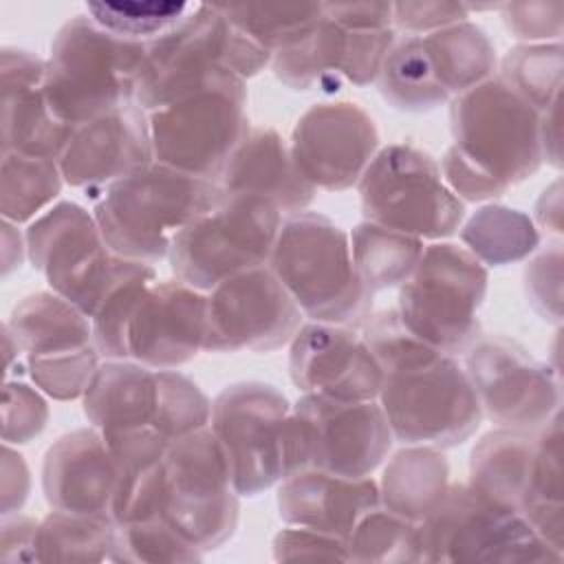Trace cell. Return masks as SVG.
Listing matches in <instances>:
<instances>
[{
  "mask_svg": "<svg viewBox=\"0 0 564 564\" xmlns=\"http://www.w3.org/2000/svg\"><path fill=\"white\" fill-rule=\"evenodd\" d=\"M2 242H4V249H2V260H4L2 273L9 275L15 267H20L22 253L26 251V245H22V236H20L15 223H9V220L2 223Z\"/></svg>",
  "mask_w": 564,
  "mask_h": 564,
  "instance_id": "57",
  "label": "cell"
},
{
  "mask_svg": "<svg viewBox=\"0 0 564 564\" xmlns=\"http://www.w3.org/2000/svg\"><path fill=\"white\" fill-rule=\"evenodd\" d=\"M465 372L482 416L498 427L540 432L560 412L557 372L507 337H480L465 352Z\"/></svg>",
  "mask_w": 564,
  "mask_h": 564,
  "instance_id": "16",
  "label": "cell"
},
{
  "mask_svg": "<svg viewBox=\"0 0 564 564\" xmlns=\"http://www.w3.org/2000/svg\"><path fill=\"white\" fill-rule=\"evenodd\" d=\"M161 516L203 553L223 546L238 527L240 505L212 427L167 445Z\"/></svg>",
  "mask_w": 564,
  "mask_h": 564,
  "instance_id": "13",
  "label": "cell"
},
{
  "mask_svg": "<svg viewBox=\"0 0 564 564\" xmlns=\"http://www.w3.org/2000/svg\"><path fill=\"white\" fill-rule=\"evenodd\" d=\"M447 487L449 463L443 449L408 445L383 467L379 500L383 509L419 524L441 502Z\"/></svg>",
  "mask_w": 564,
  "mask_h": 564,
  "instance_id": "30",
  "label": "cell"
},
{
  "mask_svg": "<svg viewBox=\"0 0 564 564\" xmlns=\"http://www.w3.org/2000/svg\"><path fill=\"white\" fill-rule=\"evenodd\" d=\"M291 474L322 469L370 476L392 447V432L377 401L302 394L291 405Z\"/></svg>",
  "mask_w": 564,
  "mask_h": 564,
  "instance_id": "15",
  "label": "cell"
},
{
  "mask_svg": "<svg viewBox=\"0 0 564 564\" xmlns=\"http://www.w3.org/2000/svg\"><path fill=\"white\" fill-rule=\"evenodd\" d=\"M220 194L216 181L152 161L101 189L93 216L112 253L152 264L170 256L172 238Z\"/></svg>",
  "mask_w": 564,
  "mask_h": 564,
  "instance_id": "3",
  "label": "cell"
},
{
  "mask_svg": "<svg viewBox=\"0 0 564 564\" xmlns=\"http://www.w3.org/2000/svg\"><path fill=\"white\" fill-rule=\"evenodd\" d=\"M48 421L44 397L22 381H7L2 390V441L24 445L40 436Z\"/></svg>",
  "mask_w": 564,
  "mask_h": 564,
  "instance_id": "46",
  "label": "cell"
},
{
  "mask_svg": "<svg viewBox=\"0 0 564 564\" xmlns=\"http://www.w3.org/2000/svg\"><path fill=\"white\" fill-rule=\"evenodd\" d=\"M31 264L51 289L93 317L104 297L143 262L110 251L95 216L73 200H59L24 234Z\"/></svg>",
  "mask_w": 564,
  "mask_h": 564,
  "instance_id": "11",
  "label": "cell"
},
{
  "mask_svg": "<svg viewBox=\"0 0 564 564\" xmlns=\"http://www.w3.org/2000/svg\"><path fill=\"white\" fill-rule=\"evenodd\" d=\"M346 549L348 562H421L419 524L379 505L355 524L346 538Z\"/></svg>",
  "mask_w": 564,
  "mask_h": 564,
  "instance_id": "39",
  "label": "cell"
},
{
  "mask_svg": "<svg viewBox=\"0 0 564 564\" xmlns=\"http://www.w3.org/2000/svg\"><path fill=\"white\" fill-rule=\"evenodd\" d=\"M82 405L101 436L152 427L159 405L156 370L132 359H106L95 370Z\"/></svg>",
  "mask_w": 564,
  "mask_h": 564,
  "instance_id": "26",
  "label": "cell"
},
{
  "mask_svg": "<svg viewBox=\"0 0 564 564\" xmlns=\"http://www.w3.org/2000/svg\"><path fill=\"white\" fill-rule=\"evenodd\" d=\"M379 505V482L370 476L352 478L322 469H302L280 480L278 489V513L286 524L344 540Z\"/></svg>",
  "mask_w": 564,
  "mask_h": 564,
  "instance_id": "24",
  "label": "cell"
},
{
  "mask_svg": "<svg viewBox=\"0 0 564 564\" xmlns=\"http://www.w3.org/2000/svg\"><path fill=\"white\" fill-rule=\"evenodd\" d=\"M289 150L315 189L341 192L359 183L379 150V132L359 104L324 101L297 119Z\"/></svg>",
  "mask_w": 564,
  "mask_h": 564,
  "instance_id": "18",
  "label": "cell"
},
{
  "mask_svg": "<svg viewBox=\"0 0 564 564\" xmlns=\"http://www.w3.org/2000/svg\"><path fill=\"white\" fill-rule=\"evenodd\" d=\"M152 161L148 112L130 101L77 126L57 165L66 185L97 192Z\"/></svg>",
  "mask_w": 564,
  "mask_h": 564,
  "instance_id": "21",
  "label": "cell"
},
{
  "mask_svg": "<svg viewBox=\"0 0 564 564\" xmlns=\"http://www.w3.org/2000/svg\"><path fill=\"white\" fill-rule=\"evenodd\" d=\"M148 42L119 37L88 15L59 26L46 59L44 95L57 119L77 128L134 101Z\"/></svg>",
  "mask_w": 564,
  "mask_h": 564,
  "instance_id": "5",
  "label": "cell"
},
{
  "mask_svg": "<svg viewBox=\"0 0 564 564\" xmlns=\"http://www.w3.org/2000/svg\"><path fill=\"white\" fill-rule=\"evenodd\" d=\"M471 9L465 2L423 0V2H392V26L399 33L427 35L449 24L465 22Z\"/></svg>",
  "mask_w": 564,
  "mask_h": 564,
  "instance_id": "49",
  "label": "cell"
},
{
  "mask_svg": "<svg viewBox=\"0 0 564 564\" xmlns=\"http://www.w3.org/2000/svg\"><path fill=\"white\" fill-rule=\"evenodd\" d=\"M540 148H542V161L551 163L553 167L562 165V152H560V99L540 112Z\"/></svg>",
  "mask_w": 564,
  "mask_h": 564,
  "instance_id": "55",
  "label": "cell"
},
{
  "mask_svg": "<svg viewBox=\"0 0 564 564\" xmlns=\"http://www.w3.org/2000/svg\"><path fill=\"white\" fill-rule=\"evenodd\" d=\"M359 330L383 372L377 399L394 441L449 449L478 430L482 410L467 372L414 337L397 308L370 313Z\"/></svg>",
  "mask_w": 564,
  "mask_h": 564,
  "instance_id": "1",
  "label": "cell"
},
{
  "mask_svg": "<svg viewBox=\"0 0 564 564\" xmlns=\"http://www.w3.org/2000/svg\"><path fill=\"white\" fill-rule=\"evenodd\" d=\"M357 187L366 220L421 240L449 238L465 220V205L438 163L412 143L377 150Z\"/></svg>",
  "mask_w": 564,
  "mask_h": 564,
  "instance_id": "10",
  "label": "cell"
},
{
  "mask_svg": "<svg viewBox=\"0 0 564 564\" xmlns=\"http://www.w3.org/2000/svg\"><path fill=\"white\" fill-rule=\"evenodd\" d=\"M524 291L533 311L551 322H562V245L553 242L524 269Z\"/></svg>",
  "mask_w": 564,
  "mask_h": 564,
  "instance_id": "47",
  "label": "cell"
},
{
  "mask_svg": "<svg viewBox=\"0 0 564 564\" xmlns=\"http://www.w3.org/2000/svg\"><path fill=\"white\" fill-rule=\"evenodd\" d=\"M33 383L55 401H70L84 397L95 370L99 368L97 346L75 350L68 355L26 359Z\"/></svg>",
  "mask_w": 564,
  "mask_h": 564,
  "instance_id": "45",
  "label": "cell"
},
{
  "mask_svg": "<svg viewBox=\"0 0 564 564\" xmlns=\"http://www.w3.org/2000/svg\"><path fill=\"white\" fill-rule=\"evenodd\" d=\"M117 522L106 513H68L53 509L37 527V562L110 560Z\"/></svg>",
  "mask_w": 564,
  "mask_h": 564,
  "instance_id": "35",
  "label": "cell"
},
{
  "mask_svg": "<svg viewBox=\"0 0 564 564\" xmlns=\"http://www.w3.org/2000/svg\"><path fill=\"white\" fill-rule=\"evenodd\" d=\"M535 220L551 229L553 234H562V183L553 181L535 203Z\"/></svg>",
  "mask_w": 564,
  "mask_h": 564,
  "instance_id": "56",
  "label": "cell"
},
{
  "mask_svg": "<svg viewBox=\"0 0 564 564\" xmlns=\"http://www.w3.org/2000/svg\"><path fill=\"white\" fill-rule=\"evenodd\" d=\"M350 253L359 280L375 295L410 278L423 253V240L364 220L350 234Z\"/></svg>",
  "mask_w": 564,
  "mask_h": 564,
  "instance_id": "34",
  "label": "cell"
},
{
  "mask_svg": "<svg viewBox=\"0 0 564 564\" xmlns=\"http://www.w3.org/2000/svg\"><path fill=\"white\" fill-rule=\"evenodd\" d=\"M156 280V271L143 262L134 273L123 278L99 304L93 324V339L101 357L106 359H126V326L130 311L139 293Z\"/></svg>",
  "mask_w": 564,
  "mask_h": 564,
  "instance_id": "44",
  "label": "cell"
},
{
  "mask_svg": "<svg viewBox=\"0 0 564 564\" xmlns=\"http://www.w3.org/2000/svg\"><path fill=\"white\" fill-rule=\"evenodd\" d=\"M452 148L476 170L509 189L533 176L542 161L540 112L500 77L449 101Z\"/></svg>",
  "mask_w": 564,
  "mask_h": 564,
  "instance_id": "9",
  "label": "cell"
},
{
  "mask_svg": "<svg viewBox=\"0 0 564 564\" xmlns=\"http://www.w3.org/2000/svg\"><path fill=\"white\" fill-rule=\"evenodd\" d=\"M377 84L383 99L403 112H430L452 101L436 82L419 35L397 37L383 59Z\"/></svg>",
  "mask_w": 564,
  "mask_h": 564,
  "instance_id": "36",
  "label": "cell"
},
{
  "mask_svg": "<svg viewBox=\"0 0 564 564\" xmlns=\"http://www.w3.org/2000/svg\"><path fill=\"white\" fill-rule=\"evenodd\" d=\"M535 454V432L498 427L469 452V485L482 496L520 511Z\"/></svg>",
  "mask_w": 564,
  "mask_h": 564,
  "instance_id": "29",
  "label": "cell"
},
{
  "mask_svg": "<svg viewBox=\"0 0 564 564\" xmlns=\"http://www.w3.org/2000/svg\"><path fill=\"white\" fill-rule=\"evenodd\" d=\"M419 37L430 68L449 99L494 77L496 48L489 35L471 20Z\"/></svg>",
  "mask_w": 564,
  "mask_h": 564,
  "instance_id": "31",
  "label": "cell"
},
{
  "mask_svg": "<svg viewBox=\"0 0 564 564\" xmlns=\"http://www.w3.org/2000/svg\"><path fill=\"white\" fill-rule=\"evenodd\" d=\"M562 73V42L518 44L500 62V79L538 112H544L560 99Z\"/></svg>",
  "mask_w": 564,
  "mask_h": 564,
  "instance_id": "38",
  "label": "cell"
},
{
  "mask_svg": "<svg viewBox=\"0 0 564 564\" xmlns=\"http://www.w3.org/2000/svg\"><path fill=\"white\" fill-rule=\"evenodd\" d=\"M207 295L181 280L148 284L128 317L126 359L174 370L205 350Z\"/></svg>",
  "mask_w": 564,
  "mask_h": 564,
  "instance_id": "19",
  "label": "cell"
},
{
  "mask_svg": "<svg viewBox=\"0 0 564 564\" xmlns=\"http://www.w3.org/2000/svg\"><path fill=\"white\" fill-rule=\"evenodd\" d=\"M220 11L271 55L315 24L324 4H218Z\"/></svg>",
  "mask_w": 564,
  "mask_h": 564,
  "instance_id": "42",
  "label": "cell"
},
{
  "mask_svg": "<svg viewBox=\"0 0 564 564\" xmlns=\"http://www.w3.org/2000/svg\"><path fill=\"white\" fill-rule=\"evenodd\" d=\"M64 185L57 161L33 159L7 152L0 174V214L4 220L22 225L51 205Z\"/></svg>",
  "mask_w": 564,
  "mask_h": 564,
  "instance_id": "37",
  "label": "cell"
},
{
  "mask_svg": "<svg viewBox=\"0 0 564 564\" xmlns=\"http://www.w3.org/2000/svg\"><path fill=\"white\" fill-rule=\"evenodd\" d=\"M156 381L159 405L152 427L167 443L209 427L212 401L187 375L176 370H156Z\"/></svg>",
  "mask_w": 564,
  "mask_h": 564,
  "instance_id": "43",
  "label": "cell"
},
{
  "mask_svg": "<svg viewBox=\"0 0 564 564\" xmlns=\"http://www.w3.org/2000/svg\"><path fill=\"white\" fill-rule=\"evenodd\" d=\"M282 214L264 198L225 192L170 245L176 280L212 291L223 280L269 264Z\"/></svg>",
  "mask_w": 564,
  "mask_h": 564,
  "instance_id": "8",
  "label": "cell"
},
{
  "mask_svg": "<svg viewBox=\"0 0 564 564\" xmlns=\"http://www.w3.org/2000/svg\"><path fill=\"white\" fill-rule=\"evenodd\" d=\"M489 273L465 247L432 242L399 286L397 313L405 328L427 346L458 355L480 339L478 308Z\"/></svg>",
  "mask_w": 564,
  "mask_h": 564,
  "instance_id": "7",
  "label": "cell"
},
{
  "mask_svg": "<svg viewBox=\"0 0 564 564\" xmlns=\"http://www.w3.org/2000/svg\"><path fill=\"white\" fill-rule=\"evenodd\" d=\"M192 9L189 2L159 0H123V2H88L86 15L101 29L134 42H152L176 26Z\"/></svg>",
  "mask_w": 564,
  "mask_h": 564,
  "instance_id": "41",
  "label": "cell"
},
{
  "mask_svg": "<svg viewBox=\"0 0 564 564\" xmlns=\"http://www.w3.org/2000/svg\"><path fill=\"white\" fill-rule=\"evenodd\" d=\"M291 405L260 381L231 383L212 401L209 427L238 496H258L291 476Z\"/></svg>",
  "mask_w": 564,
  "mask_h": 564,
  "instance_id": "12",
  "label": "cell"
},
{
  "mask_svg": "<svg viewBox=\"0 0 564 564\" xmlns=\"http://www.w3.org/2000/svg\"><path fill=\"white\" fill-rule=\"evenodd\" d=\"M245 106L247 86L236 79L148 112L154 161L218 183L231 152L251 130Z\"/></svg>",
  "mask_w": 564,
  "mask_h": 564,
  "instance_id": "14",
  "label": "cell"
},
{
  "mask_svg": "<svg viewBox=\"0 0 564 564\" xmlns=\"http://www.w3.org/2000/svg\"><path fill=\"white\" fill-rule=\"evenodd\" d=\"M31 476L24 456L4 443L2 447V518L18 513L29 496Z\"/></svg>",
  "mask_w": 564,
  "mask_h": 564,
  "instance_id": "54",
  "label": "cell"
},
{
  "mask_svg": "<svg viewBox=\"0 0 564 564\" xmlns=\"http://www.w3.org/2000/svg\"><path fill=\"white\" fill-rule=\"evenodd\" d=\"M4 326L26 359L57 357L95 346L90 317L55 291L26 295L11 311Z\"/></svg>",
  "mask_w": 564,
  "mask_h": 564,
  "instance_id": "28",
  "label": "cell"
},
{
  "mask_svg": "<svg viewBox=\"0 0 564 564\" xmlns=\"http://www.w3.org/2000/svg\"><path fill=\"white\" fill-rule=\"evenodd\" d=\"M520 513L535 533L564 555L562 502V416L560 412L535 436V454Z\"/></svg>",
  "mask_w": 564,
  "mask_h": 564,
  "instance_id": "32",
  "label": "cell"
},
{
  "mask_svg": "<svg viewBox=\"0 0 564 564\" xmlns=\"http://www.w3.org/2000/svg\"><path fill=\"white\" fill-rule=\"evenodd\" d=\"M115 482V458L93 425L59 436L44 454L42 491L51 509L110 516Z\"/></svg>",
  "mask_w": 564,
  "mask_h": 564,
  "instance_id": "23",
  "label": "cell"
},
{
  "mask_svg": "<svg viewBox=\"0 0 564 564\" xmlns=\"http://www.w3.org/2000/svg\"><path fill=\"white\" fill-rule=\"evenodd\" d=\"M271 57L218 4H192L176 26L148 42L134 101L152 112L183 95L245 82L271 64Z\"/></svg>",
  "mask_w": 564,
  "mask_h": 564,
  "instance_id": "2",
  "label": "cell"
},
{
  "mask_svg": "<svg viewBox=\"0 0 564 564\" xmlns=\"http://www.w3.org/2000/svg\"><path fill=\"white\" fill-rule=\"evenodd\" d=\"M104 441L117 465L110 518L128 524L161 516L163 456L170 443L154 427L106 434Z\"/></svg>",
  "mask_w": 564,
  "mask_h": 564,
  "instance_id": "27",
  "label": "cell"
},
{
  "mask_svg": "<svg viewBox=\"0 0 564 564\" xmlns=\"http://www.w3.org/2000/svg\"><path fill=\"white\" fill-rule=\"evenodd\" d=\"M441 174H443V181L447 183V187L458 198L469 200V203H482V200L500 198L502 194H507L505 187H500L489 176H485L480 170H476L452 145L443 154Z\"/></svg>",
  "mask_w": 564,
  "mask_h": 564,
  "instance_id": "51",
  "label": "cell"
},
{
  "mask_svg": "<svg viewBox=\"0 0 564 564\" xmlns=\"http://www.w3.org/2000/svg\"><path fill=\"white\" fill-rule=\"evenodd\" d=\"M218 185L231 194L269 200L280 214L304 212L315 187L297 172L291 150L273 128H253L231 152Z\"/></svg>",
  "mask_w": 564,
  "mask_h": 564,
  "instance_id": "25",
  "label": "cell"
},
{
  "mask_svg": "<svg viewBox=\"0 0 564 564\" xmlns=\"http://www.w3.org/2000/svg\"><path fill=\"white\" fill-rule=\"evenodd\" d=\"M465 249L485 267H505L529 258L540 245L533 218L505 205H482L458 229Z\"/></svg>",
  "mask_w": 564,
  "mask_h": 564,
  "instance_id": "33",
  "label": "cell"
},
{
  "mask_svg": "<svg viewBox=\"0 0 564 564\" xmlns=\"http://www.w3.org/2000/svg\"><path fill=\"white\" fill-rule=\"evenodd\" d=\"M324 15L346 29H394L392 2H324Z\"/></svg>",
  "mask_w": 564,
  "mask_h": 564,
  "instance_id": "52",
  "label": "cell"
},
{
  "mask_svg": "<svg viewBox=\"0 0 564 564\" xmlns=\"http://www.w3.org/2000/svg\"><path fill=\"white\" fill-rule=\"evenodd\" d=\"M110 560L141 564H183L200 562L203 551L185 540L163 516H154L139 522L117 524Z\"/></svg>",
  "mask_w": 564,
  "mask_h": 564,
  "instance_id": "40",
  "label": "cell"
},
{
  "mask_svg": "<svg viewBox=\"0 0 564 564\" xmlns=\"http://www.w3.org/2000/svg\"><path fill=\"white\" fill-rule=\"evenodd\" d=\"M269 269L313 322L359 330L370 317L372 293L352 264L350 236L324 214H289L280 225Z\"/></svg>",
  "mask_w": 564,
  "mask_h": 564,
  "instance_id": "4",
  "label": "cell"
},
{
  "mask_svg": "<svg viewBox=\"0 0 564 564\" xmlns=\"http://www.w3.org/2000/svg\"><path fill=\"white\" fill-rule=\"evenodd\" d=\"M273 557L278 562H297V560L348 562V549L344 538L289 524L273 538Z\"/></svg>",
  "mask_w": 564,
  "mask_h": 564,
  "instance_id": "50",
  "label": "cell"
},
{
  "mask_svg": "<svg viewBox=\"0 0 564 564\" xmlns=\"http://www.w3.org/2000/svg\"><path fill=\"white\" fill-rule=\"evenodd\" d=\"M40 522L22 516L11 513L2 520V542H0V560L2 562H37L35 535Z\"/></svg>",
  "mask_w": 564,
  "mask_h": 564,
  "instance_id": "53",
  "label": "cell"
},
{
  "mask_svg": "<svg viewBox=\"0 0 564 564\" xmlns=\"http://www.w3.org/2000/svg\"><path fill=\"white\" fill-rule=\"evenodd\" d=\"M421 562L542 564L562 553L546 544L520 511L494 502L469 482L449 485L419 522Z\"/></svg>",
  "mask_w": 564,
  "mask_h": 564,
  "instance_id": "6",
  "label": "cell"
},
{
  "mask_svg": "<svg viewBox=\"0 0 564 564\" xmlns=\"http://www.w3.org/2000/svg\"><path fill=\"white\" fill-rule=\"evenodd\" d=\"M505 26L524 44L560 42L564 26V2L529 0V2H502L500 7Z\"/></svg>",
  "mask_w": 564,
  "mask_h": 564,
  "instance_id": "48",
  "label": "cell"
},
{
  "mask_svg": "<svg viewBox=\"0 0 564 564\" xmlns=\"http://www.w3.org/2000/svg\"><path fill=\"white\" fill-rule=\"evenodd\" d=\"M300 326L302 311L269 264L240 271L207 293V352H269L289 344Z\"/></svg>",
  "mask_w": 564,
  "mask_h": 564,
  "instance_id": "17",
  "label": "cell"
},
{
  "mask_svg": "<svg viewBox=\"0 0 564 564\" xmlns=\"http://www.w3.org/2000/svg\"><path fill=\"white\" fill-rule=\"evenodd\" d=\"M289 344V375L304 394L341 401H375L379 397L381 366L355 328L311 319Z\"/></svg>",
  "mask_w": 564,
  "mask_h": 564,
  "instance_id": "20",
  "label": "cell"
},
{
  "mask_svg": "<svg viewBox=\"0 0 564 564\" xmlns=\"http://www.w3.org/2000/svg\"><path fill=\"white\" fill-rule=\"evenodd\" d=\"M46 62L24 48L0 53L2 82V154L59 161L73 137V126L51 110L44 95Z\"/></svg>",
  "mask_w": 564,
  "mask_h": 564,
  "instance_id": "22",
  "label": "cell"
}]
</instances>
